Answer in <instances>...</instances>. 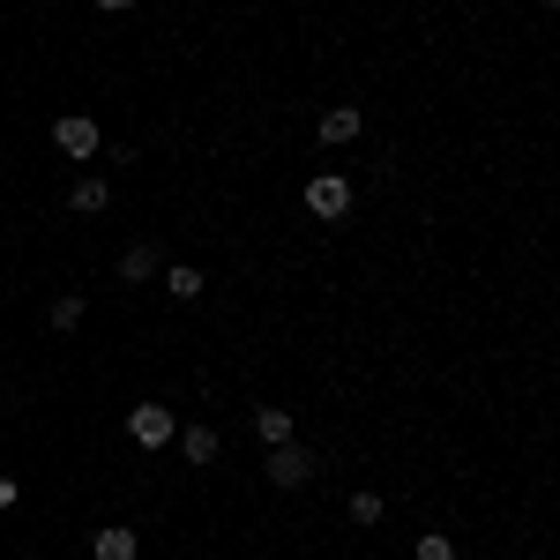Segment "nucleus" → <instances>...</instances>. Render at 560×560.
<instances>
[{
    "label": "nucleus",
    "instance_id": "obj_14",
    "mask_svg": "<svg viewBox=\"0 0 560 560\" xmlns=\"http://www.w3.org/2000/svg\"><path fill=\"white\" fill-rule=\"evenodd\" d=\"M411 560H456V538H448L441 523H427V530L411 538Z\"/></svg>",
    "mask_w": 560,
    "mask_h": 560
},
{
    "label": "nucleus",
    "instance_id": "obj_2",
    "mask_svg": "<svg viewBox=\"0 0 560 560\" xmlns=\"http://www.w3.org/2000/svg\"><path fill=\"white\" fill-rule=\"evenodd\" d=\"M120 433H128L142 456H165L179 441V404H165V396H142V404H128L120 411Z\"/></svg>",
    "mask_w": 560,
    "mask_h": 560
},
{
    "label": "nucleus",
    "instance_id": "obj_6",
    "mask_svg": "<svg viewBox=\"0 0 560 560\" xmlns=\"http://www.w3.org/2000/svg\"><path fill=\"white\" fill-rule=\"evenodd\" d=\"M359 135H366V105H345V97H337V105L314 113V142H322V150H345Z\"/></svg>",
    "mask_w": 560,
    "mask_h": 560
},
{
    "label": "nucleus",
    "instance_id": "obj_15",
    "mask_svg": "<svg viewBox=\"0 0 560 560\" xmlns=\"http://www.w3.org/2000/svg\"><path fill=\"white\" fill-rule=\"evenodd\" d=\"M15 501H23V478H15V471H0V516H8Z\"/></svg>",
    "mask_w": 560,
    "mask_h": 560
},
{
    "label": "nucleus",
    "instance_id": "obj_17",
    "mask_svg": "<svg viewBox=\"0 0 560 560\" xmlns=\"http://www.w3.org/2000/svg\"><path fill=\"white\" fill-rule=\"evenodd\" d=\"M538 8H560V0H538Z\"/></svg>",
    "mask_w": 560,
    "mask_h": 560
},
{
    "label": "nucleus",
    "instance_id": "obj_1",
    "mask_svg": "<svg viewBox=\"0 0 560 560\" xmlns=\"http://www.w3.org/2000/svg\"><path fill=\"white\" fill-rule=\"evenodd\" d=\"M322 464H329V456H322L314 441H284V448H261V486H269V493H306V486L322 478Z\"/></svg>",
    "mask_w": 560,
    "mask_h": 560
},
{
    "label": "nucleus",
    "instance_id": "obj_7",
    "mask_svg": "<svg viewBox=\"0 0 560 560\" xmlns=\"http://www.w3.org/2000/svg\"><path fill=\"white\" fill-rule=\"evenodd\" d=\"M97 142H105V135H97L90 113H60V120H52V150H60L68 165H90V158H97Z\"/></svg>",
    "mask_w": 560,
    "mask_h": 560
},
{
    "label": "nucleus",
    "instance_id": "obj_11",
    "mask_svg": "<svg viewBox=\"0 0 560 560\" xmlns=\"http://www.w3.org/2000/svg\"><path fill=\"white\" fill-rule=\"evenodd\" d=\"M68 210H75V217H105V210H113V179H105V173H83L75 187H68Z\"/></svg>",
    "mask_w": 560,
    "mask_h": 560
},
{
    "label": "nucleus",
    "instance_id": "obj_3",
    "mask_svg": "<svg viewBox=\"0 0 560 560\" xmlns=\"http://www.w3.org/2000/svg\"><path fill=\"white\" fill-rule=\"evenodd\" d=\"M300 202L314 224H351V210H359V187H351V173H337V165H322V173L300 179Z\"/></svg>",
    "mask_w": 560,
    "mask_h": 560
},
{
    "label": "nucleus",
    "instance_id": "obj_4",
    "mask_svg": "<svg viewBox=\"0 0 560 560\" xmlns=\"http://www.w3.org/2000/svg\"><path fill=\"white\" fill-rule=\"evenodd\" d=\"M224 448H232L224 441V419H187L179 427V464L187 471H224Z\"/></svg>",
    "mask_w": 560,
    "mask_h": 560
},
{
    "label": "nucleus",
    "instance_id": "obj_5",
    "mask_svg": "<svg viewBox=\"0 0 560 560\" xmlns=\"http://www.w3.org/2000/svg\"><path fill=\"white\" fill-rule=\"evenodd\" d=\"M247 433H255L261 448L300 441V404H284V396H261V404H247Z\"/></svg>",
    "mask_w": 560,
    "mask_h": 560
},
{
    "label": "nucleus",
    "instance_id": "obj_8",
    "mask_svg": "<svg viewBox=\"0 0 560 560\" xmlns=\"http://www.w3.org/2000/svg\"><path fill=\"white\" fill-rule=\"evenodd\" d=\"M158 261H165V232H142L120 247V284H150L158 277Z\"/></svg>",
    "mask_w": 560,
    "mask_h": 560
},
{
    "label": "nucleus",
    "instance_id": "obj_13",
    "mask_svg": "<svg viewBox=\"0 0 560 560\" xmlns=\"http://www.w3.org/2000/svg\"><path fill=\"white\" fill-rule=\"evenodd\" d=\"M45 322H52V337H75V329H83V322H90V300H83V292H60Z\"/></svg>",
    "mask_w": 560,
    "mask_h": 560
},
{
    "label": "nucleus",
    "instance_id": "obj_10",
    "mask_svg": "<svg viewBox=\"0 0 560 560\" xmlns=\"http://www.w3.org/2000/svg\"><path fill=\"white\" fill-rule=\"evenodd\" d=\"M345 523L359 530V538H374L388 523V493H374V486H351V501H345Z\"/></svg>",
    "mask_w": 560,
    "mask_h": 560
},
{
    "label": "nucleus",
    "instance_id": "obj_16",
    "mask_svg": "<svg viewBox=\"0 0 560 560\" xmlns=\"http://www.w3.org/2000/svg\"><path fill=\"white\" fill-rule=\"evenodd\" d=\"M135 0H97V15H128Z\"/></svg>",
    "mask_w": 560,
    "mask_h": 560
},
{
    "label": "nucleus",
    "instance_id": "obj_12",
    "mask_svg": "<svg viewBox=\"0 0 560 560\" xmlns=\"http://www.w3.org/2000/svg\"><path fill=\"white\" fill-rule=\"evenodd\" d=\"M202 292H210V277H202L195 261H165V300L173 306H195Z\"/></svg>",
    "mask_w": 560,
    "mask_h": 560
},
{
    "label": "nucleus",
    "instance_id": "obj_9",
    "mask_svg": "<svg viewBox=\"0 0 560 560\" xmlns=\"http://www.w3.org/2000/svg\"><path fill=\"white\" fill-rule=\"evenodd\" d=\"M90 560H142V523H97L90 530Z\"/></svg>",
    "mask_w": 560,
    "mask_h": 560
}]
</instances>
